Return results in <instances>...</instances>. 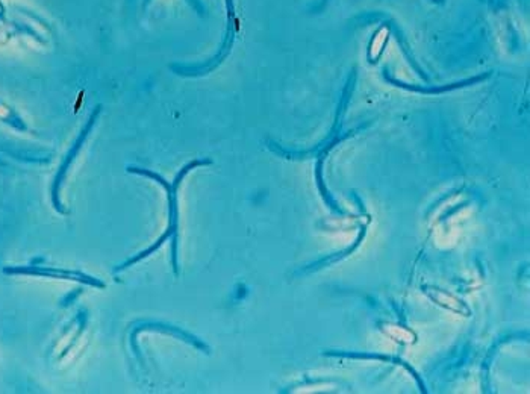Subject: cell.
Returning <instances> with one entry per match:
<instances>
[{"mask_svg": "<svg viewBox=\"0 0 530 394\" xmlns=\"http://www.w3.org/2000/svg\"><path fill=\"white\" fill-rule=\"evenodd\" d=\"M199 164H203V162L194 161V162L188 164L187 167H185L178 174V176H176V179H174L173 183H169L161 176V174L153 173V172H150L147 169H135V167H129L128 169V172L137 173V174H143V176H147L150 179H153V181H156L159 183V185L164 187V190L167 191V197H169V227H167V231L162 234L161 238H158L149 249L139 252L137 257L130 258L126 262H123L121 266L116 267V273H117V271H121V270H125V268H128L130 266L137 264L138 261L147 258L149 255H152V253L156 252L159 248H161L162 244L165 243V240H169L170 236H173V243H172L173 244V249H172V253H173V255H172L173 257V268L176 271H178V252H176V246H178V240H176V236H178V188L181 185V181L185 176V174H187L192 167H196V165H199Z\"/></svg>", "mask_w": 530, "mask_h": 394, "instance_id": "obj_1", "label": "cell"}, {"mask_svg": "<svg viewBox=\"0 0 530 394\" xmlns=\"http://www.w3.org/2000/svg\"><path fill=\"white\" fill-rule=\"evenodd\" d=\"M6 275H31V276H43L50 279H61V281H73L81 282L84 285H90L94 288L103 290L106 287L105 282L94 276H90L84 273V271L77 270H67L59 267H37V266H28V267H8L3 270Z\"/></svg>", "mask_w": 530, "mask_h": 394, "instance_id": "obj_2", "label": "cell"}, {"mask_svg": "<svg viewBox=\"0 0 530 394\" xmlns=\"http://www.w3.org/2000/svg\"><path fill=\"white\" fill-rule=\"evenodd\" d=\"M99 109H100V108H96V111H94V114L91 116L90 121H88L86 126L84 128V130L81 132V135L77 137L75 146L72 147V151L68 152V155H67V158H66V161L63 162V165H61V169H59V172H58V174H56V178H55V182H53V187H52V200H53V205H55V208L58 209L59 213H66L64 209H63V205H61V202H59V190H61V185H63V182H64V179H66V174H67L68 169L72 167V164H73V161H75V158L77 156L79 151H81V149H82V144H84V142H85V138H86L88 132H90V130H91V126H94V121H96L97 114H99Z\"/></svg>", "mask_w": 530, "mask_h": 394, "instance_id": "obj_3", "label": "cell"}, {"mask_svg": "<svg viewBox=\"0 0 530 394\" xmlns=\"http://www.w3.org/2000/svg\"><path fill=\"white\" fill-rule=\"evenodd\" d=\"M427 294L434 299L438 305L444 306V308H447L448 311H453L456 314H464V315H468L470 314V310L467 308L465 303L462 301H459L456 296L450 294L447 291H443L439 290V288H430V291H427Z\"/></svg>", "mask_w": 530, "mask_h": 394, "instance_id": "obj_4", "label": "cell"}, {"mask_svg": "<svg viewBox=\"0 0 530 394\" xmlns=\"http://www.w3.org/2000/svg\"><path fill=\"white\" fill-rule=\"evenodd\" d=\"M390 33H391L390 26H388L386 23L382 24L381 28L373 33V37H371L370 40V46H368V59L371 61V63H374V61H377L384 54L388 41H390Z\"/></svg>", "mask_w": 530, "mask_h": 394, "instance_id": "obj_5", "label": "cell"}, {"mask_svg": "<svg viewBox=\"0 0 530 394\" xmlns=\"http://www.w3.org/2000/svg\"><path fill=\"white\" fill-rule=\"evenodd\" d=\"M384 331L388 337L393 338L394 341H399V343H412L415 340L414 332L404 326L391 325L390 323V325H384Z\"/></svg>", "mask_w": 530, "mask_h": 394, "instance_id": "obj_6", "label": "cell"}, {"mask_svg": "<svg viewBox=\"0 0 530 394\" xmlns=\"http://www.w3.org/2000/svg\"><path fill=\"white\" fill-rule=\"evenodd\" d=\"M0 121H3V123H8L19 130H26V125L23 123V120L17 116V112L11 107H8L2 100H0Z\"/></svg>", "mask_w": 530, "mask_h": 394, "instance_id": "obj_7", "label": "cell"}, {"mask_svg": "<svg viewBox=\"0 0 530 394\" xmlns=\"http://www.w3.org/2000/svg\"><path fill=\"white\" fill-rule=\"evenodd\" d=\"M2 13H3V5L0 3V14H2Z\"/></svg>", "mask_w": 530, "mask_h": 394, "instance_id": "obj_8", "label": "cell"}]
</instances>
